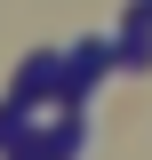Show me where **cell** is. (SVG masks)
Returning <instances> with one entry per match:
<instances>
[{
	"mask_svg": "<svg viewBox=\"0 0 152 160\" xmlns=\"http://www.w3.org/2000/svg\"><path fill=\"white\" fill-rule=\"evenodd\" d=\"M128 16H136V24H152V0H136V8H128Z\"/></svg>",
	"mask_w": 152,
	"mask_h": 160,
	"instance_id": "6da1fadb",
	"label": "cell"
}]
</instances>
